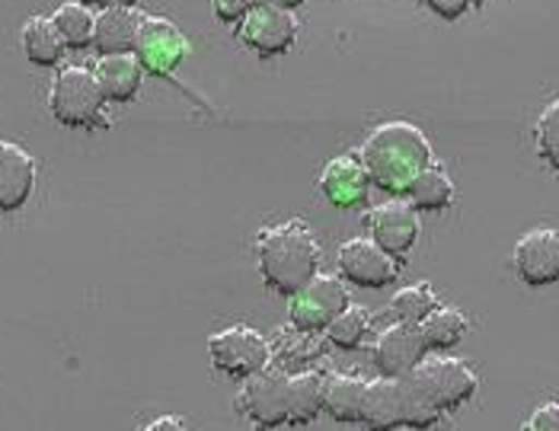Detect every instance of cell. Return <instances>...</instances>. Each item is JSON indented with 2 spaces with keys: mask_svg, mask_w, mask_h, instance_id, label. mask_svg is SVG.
Wrapping results in <instances>:
<instances>
[{
  "mask_svg": "<svg viewBox=\"0 0 559 431\" xmlns=\"http://www.w3.org/2000/svg\"><path fill=\"white\" fill-rule=\"evenodd\" d=\"M340 275L358 288H388L396 278V262L374 240H348L340 250Z\"/></svg>",
  "mask_w": 559,
  "mask_h": 431,
  "instance_id": "14",
  "label": "cell"
},
{
  "mask_svg": "<svg viewBox=\"0 0 559 431\" xmlns=\"http://www.w3.org/2000/svg\"><path fill=\"white\" fill-rule=\"evenodd\" d=\"M441 419V409H435L429 396L406 374L396 381H374L368 384V406H365V426L371 431L416 429L426 431Z\"/></svg>",
  "mask_w": 559,
  "mask_h": 431,
  "instance_id": "3",
  "label": "cell"
},
{
  "mask_svg": "<svg viewBox=\"0 0 559 431\" xmlns=\"http://www.w3.org/2000/svg\"><path fill=\"white\" fill-rule=\"evenodd\" d=\"M141 16L134 10H103V16L96 20L93 29V45L106 55H129L138 45V33H141Z\"/></svg>",
  "mask_w": 559,
  "mask_h": 431,
  "instance_id": "19",
  "label": "cell"
},
{
  "mask_svg": "<svg viewBox=\"0 0 559 431\" xmlns=\"http://www.w3.org/2000/svg\"><path fill=\"white\" fill-rule=\"evenodd\" d=\"M93 3H99L103 10H131L138 0H93Z\"/></svg>",
  "mask_w": 559,
  "mask_h": 431,
  "instance_id": "32",
  "label": "cell"
},
{
  "mask_svg": "<svg viewBox=\"0 0 559 431\" xmlns=\"http://www.w3.org/2000/svg\"><path fill=\"white\" fill-rule=\"evenodd\" d=\"M253 10V0H215V13L224 23H240Z\"/></svg>",
  "mask_w": 559,
  "mask_h": 431,
  "instance_id": "27",
  "label": "cell"
},
{
  "mask_svg": "<svg viewBox=\"0 0 559 431\" xmlns=\"http://www.w3.org/2000/svg\"><path fill=\"white\" fill-rule=\"evenodd\" d=\"M537 147H540V157L559 172V99L544 109L537 122Z\"/></svg>",
  "mask_w": 559,
  "mask_h": 431,
  "instance_id": "26",
  "label": "cell"
},
{
  "mask_svg": "<svg viewBox=\"0 0 559 431\" xmlns=\"http://www.w3.org/2000/svg\"><path fill=\"white\" fill-rule=\"evenodd\" d=\"M240 39L259 55H282L298 39V20L292 16V10L253 7L240 26Z\"/></svg>",
  "mask_w": 559,
  "mask_h": 431,
  "instance_id": "12",
  "label": "cell"
},
{
  "mask_svg": "<svg viewBox=\"0 0 559 431\" xmlns=\"http://www.w3.org/2000/svg\"><path fill=\"white\" fill-rule=\"evenodd\" d=\"M438 310V301L431 295L429 285H413V288H403L396 291L393 298V313L400 316V323H413V326H423L426 316Z\"/></svg>",
  "mask_w": 559,
  "mask_h": 431,
  "instance_id": "24",
  "label": "cell"
},
{
  "mask_svg": "<svg viewBox=\"0 0 559 431\" xmlns=\"http://www.w3.org/2000/svg\"><path fill=\"white\" fill-rule=\"evenodd\" d=\"M426 348L429 351H448L464 339L467 333V316L454 307H438L435 313L426 316V323L419 326Z\"/></svg>",
  "mask_w": 559,
  "mask_h": 431,
  "instance_id": "21",
  "label": "cell"
},
{
  "mask_svg": "<svg viewBox=\"0 0 559 431\" xmlns=\"http://www.w3.org/2000/svg\"><path fill=\"white\" fill-rule=\"evenodd\" d=\"M23 51H26V58H29L33 64L51 68V64H58L61 55H64V39L58 36V29H55L51 20L36 16V20H29L26 29H23Z\"/></svg>",
  "mask_w": 559,
  "mask_h": 431,
  "instance_id": "20",
  "label": "cell"
},
{
  "mask_svg": "<svg viewBox=\"0 0 559 431\" xmlns=\"http://www.w3.org/2000/svg\"><path fill=\"white\" fill-rule=\"evenodd\" d=\"M103 89L86 68H64L51 86V112L61 125H93L103 112Z\"/></svg>",
  "mask_w": 559,
  "mask_h": 431,
  "instance_id": "5",
  "label": "cell"
},
{
  "mask_svg": "<svg viewBox=\"0 0 559 431\" xmlns=\"http://www.w3.org/2000/svg\"><path fill=\"white\" fill-rule=\"evenodd\" d=\"M527 431H559V403H547V406H540V409L531 416Z\"/></svg>",
  "mask_w": 559,
  "mask_h": 431,
  "instance_id": "28",
  "label": "cell"
},
{
  "mask_svg": "<svg viewBox=\"0 0 559 431\" xmlns=\"http://www.w3.org/2000/svg\"><path fill=\"white\" fill-rule=\"evenodd\" d=\"M409 199H413V208H419V212H441L454 199V182L441 167H429L409 185Z\"/></svg>",
  "mask_w": 559,
  "mask_h": 431,
  "instance_id": "22",
  "label": "cell"
},
{
  "mask_svg": "<svg viewBox=\"0 0 559 431\" xmlns=\"http://www.w3.org/2000/svg\"><path fill=\"white\" fill-rule=\"evenodd\" d=\"M368 224H371V240L390 259H406L419 240V217L413 212V205H403V202L378 205Z\"/></svg>",
  "mask_w": 559,
  "mask_h": 431,
  "instance_id": "13",
  "label": "cell"
},
{
  "mask_svg": "<svg viewBox=\"0 0 559 431\" xmlns=\"http://www.w3.org/2000/svg\"><path fill=\"white\" fill-rule=\"evenodd\" d=\"M368 182H371V176L365 170V164L355 157L330 160L323 176H320V189L330 199V205H336V208H352V205L365 202Z\"/></svg>",
  "mask_w": 559,
  "mask_h": 431,
  "instance_id": "16",
  "label": "cell"
},
{
  "mask_svg": "<svg viewBox=\"0 0 559 431\" xmlns=\"http://www.w3.org/2000/svg\"><path fill=\"white\" fill-rule=\"evenodd\" d=\"M237 403L253 419V426L259 431H269L275 429V426H298V412H295V378L257 374L243 387Z\"/></svg>",
  "mask_w": 559,
  "mask_h": 431,
  "instance_id": "4",
  "label": "cell"
},
{
  "mask_svg": "<svg viewBox=\"0 0 559 431\" xmlns=\"http://www.w3.org/2000/svg\"><path fill=\"white\" fill-rule=\"evenodd\" d=\"M144 431H186V429H182V422H179V419H173V416H160V419H154V422H151Z\"/></svg>",
  "mask_w": 559,
  "mask_h": 431,
  "instance_id": "30",
  "label": "cell"
},
{
  "mask_svg": "<svg viewBox=\"0 0 559 431\" xmlns=\"http://www.w3.org/2000/svg\"><path fill=\"white\" fill-rule=\"evenodd\" d=\"M141 71H144L141 61L131 58V55H106L96 64V81H99V89H103L106 99L129 103V99L138 96V89H141V81H144Z\"/></svg>",
  "mask_w": 559,
  "mask_h": 431,
  "instance_id": "17",
  "label": "cell"
},
{
  "mask_svg": "<svg viewBox=\"0 0 559 431\" xmlns=\"http://www.w3.org/2000/svg\"><path fill=\"white\" fill-rule=\"evenodd\" d=\"M426 339L419 333V326L413 323H396L388 333H381V339L374 345V368L388 378H406L413 374L423 361H426Z\"/></svg>",
  "mask_w": 559,
  "mask_h": 431,
  "instance_id": "10",
  "label": "cell"
},
{
  "mask_svg": "<svg viewBox=\"0 0 559 431\" xmlns=\"http://www.w3.org/2000/svg\"><path fill=\"white\" fill-rule=\"evenodd\" d=\"M209 351H212V364L217 371L234 381H247V378L262 374L269 364V355H272L269 343L250 326H230V330L212 336Z\"/></svg>",
  "mask_w": 559,
  "mask_h": 431,
  "instance_id": "6",
  "label": "cell"
},
{
  "mask_svg": "<svg viewBox=\"0 0 559 431\" xmlns=\"http://www.w3.org/2000/svg\"><path fill=\"white\" fill-rule=\"evenodd\" d=\"M368 326H371V316L361 307H348L330 323L326 333H330V343L340 348H358L361 339L368 336Z\"/></svg>",
  "mask_w": 559,
  "mask_h": 431,
  "instance_id": "25",
  "label": "cell"
},
{
  "mask_svg": "<svg viewBox=\"0 0 559 431\" xmlns=\"http://www.w3.org/2000/svg\"><path fill=\"white\" fill-rule=\"evenodd\" d=\"M304 0H253V7H278V10H295Z\"/></svg>",
  "mask_w": 559,
  "mask_h": 431,
  "instance_id": "31",
  "label": "cell"
},
{
  "mask_svg": "<svg viewBox=\"0 0 559 431\" xmlns=\"http://www.w3.org/2000/svg\"><path fill=\"white\" fill-rule=\"evenodd\" d=\"M431 147L426 134L406 122H388L368 134L361 144V164L378 189L390 195L409 192L416 176L429 170Z\"/></svg>",
  "mask_w": 559,
  "mask_h": 431,
  "instance_id": "1",
  "label": "cell"
},
{
  "mask_svg": "<svg viewBox=\"0 0 559 431\" xmlns=\"http://www.w3.org/2000/svg\"><path fill=\"white\" fill-rule=\"evenodd\" d=\"M257 253L265 285L272 291L292 295V298L317 278V268H320V243L298 220L269 227L259 237Z\"/></svg>",
  "mask_w": 559,
  "mask_h": 431,
  "instance_id": "2",
  "label": "cell"
},
{
  "mask_svg": "<svg viewBox=\"0 0 559 431\" xmlns=\"http://www.w3.org/2000/svg\"><path fill=\"white\" fill-rule=\"evenodd\" d=\"M36 185V164L33 157L10 141H0V208L16 212L29 202Z\"/></svg>",
  "mask_w": 559,
  "mask_h": 431,
  "instance_id": "15",
  "label": "cell"
},
{
  "mask_svg": "<svg viewBox=\"0 0 559 431\" xmlns=\"http://www.w3.org/2000/svg\"><path fill=\"white\" fill-rule=\"evenodd\" d=\"M51 23H55L58 36L64 39V45H71V48H86V45L93 43L96 20H93V13L86 10L84 3H64V7H58L55 16H51Z\"/></svg>",
  "mask_w": 559,
  "mask_h": 431,
  "instance_id": "23",
  "label": "cell"
},
{
  "mask_svg": "<svg viewBox=\"0 0 559 431\" xmlns=\"http://www.w3.org/2000/svg\"><path fill=\"white\" fill-rule=\"evenodd\" d=\"M138 61L141 68H147L151 74H173L179 68V61L189 55V43L182 39V33L173 26L170 20H157V16H147L141 23V33H138Z\"/></svg>",
  "mask_w": 559,
  "mask_h": 431,
  "instance_id": "9",
  "label": "cell"
},
{
  "mask_svg": "<svg viewBox=\"0 0 559 431\" xmlns=\"http://www.w3.org/2000/svg\"><path fill=\"white\" fill-rule=\"evenodd\" d=\"M409 378L419 384L431 406L441 412L464 406L476 393V374L457 358H426Z\"/></svg>",
  "mask_w": 559,
  "mask_h": 431,
  "instance_id": "7",
  "label": "cell"
},
{
  "mask_svg": "<svg viewBox=\"0 0 559 431\" xmlns=\"http://www.w3.org/2000/svg\"><path fill=\"white\" fill-rule=\"evenodd\" d=\"M515 272L524 285H554L559 282V230L537 227L515 243Z\"/></svg>",
  "mask_w": 559,
  "mask_h": 431,
  "instance_id": "11",
  "label": "cell"
},
{
  "mask_svg": "<svg viewBox=\"0 0 559 431\" xmlns=\"http://www.w3.org/2000/svg\"><path fill=\"white\" fill-rule=\"evenodd\" d=\"M426 3H429L431 13H438L441 20H457L471 7V0H426Z\"/></svg>",
  "mask_w": 559,
  "mask_h": 431,
  "instance_id": "29",
  "label": "cell"
},
{
  "mask_svg": "<svg viewBox=\"0 0 559 431\" xmlns=\"http://www.w3.org/2000/svg\"><path fill=\"white\" fill-rule=\"evenodd\" d=\"M348 288L336 275H317L304 291L292 298V323L304 333L330 330V323L348 310Z\"/></svg>",
  "mask_w": 559,
  "mask_h": 431,
  "instance_id": "8",
  "label": "cell"
},
{
  "mask_svg": "<svg viewBox=\"0 0 559 431\" xmlns=\"http://www.w3.org/2000/svg\"><path fill=\"white\" fill-rule=\"evenodd\" d=\"M365 406H368V384L348 374L326 378L323 384V409L336 422H361L365 426Z\"/></svg>",
  "mask_w": 559,
  "mask_h": 431,
  "instance_id": "18",
  "label": "cell"
}]
</instances>
